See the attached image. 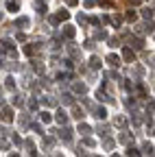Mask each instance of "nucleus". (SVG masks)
I'll return each instance as SVG.
<instances>
[{
  "instance_id": "f257e3e1",
  "label": "nucleus",
  "mask_w": 155,
  "mask_h": 157,
  "mask_svg": "<svg viewBox=\"0 0 155 157\" xmlns=\"http://www.w3.org/2000/svg\"><path fill=\"white\" fill-rule=\"evenodd\" d=\"M0 118H2V122H13L15 113H13V109L9 105H2V113H0Z\"/></svg>"
},
{
  "instance_id": "f03ea898",
  "label": "nucleus",
  "mask_w": 155,
  "mask_h": 157,
  "mask_svg": "<svg viewBox=\"0 0 155 157\" xmlns=\"http://www.w3.org/2000/svg\"><path fill=\"white\" fill-rule=\"evenodd\" d=\"M40 52H42L40 44H26V46H24V55H26V57H35V55H40Z\"/></svg>"
},
{
  "instance_id": "7ed1b4c3",
  "label": "nucleus",
  "mask_w": 155,
  "mask_h": 157,
  "mask_svg": "<svg viewBox=\"0 0 155 157\" xmlns=\"http://www.w3.org/2000/svg\"><path fill=\"white\" fill-rule=\"evenodd\" d=\"M129 48L131 50H142L144 48V39H140V37H129Z\"/></svg>"
},
{
  "instance_id": "20e7f679",
  "label": "nucleus",
  "mask_w": 155,
  "mask_h": 157,
  "mask_svg": "<svg viewBox=\"0 0 155 157\" xmlns=\"http://www.w3.org/2000/svg\"><path fill=\"white\" fill-rule=\"evenodd\" d=\"M59 137L64 142H70L72 140V129H68L66 124H61V131H59Z\"/></svg>"
},
{
  "instance_id": "39448f33",
  "label": "nucleus",
  "mask_w": 155,
  "mask_h": 157,
  "mask_svg": "<svg viewBox=\"0 0 155 157\" xmlns=\"http://www.w3.org/2000/svg\"><path fill=\"white\" fill-rule=\"evenodd\" d=\"M68 118H70V116H68V113H66L64 109H59V111L55 113V120L59 122V124H68Z\"/></svg>"
},
{
  "instance_id": "423d86ee",
  "label": "nucleus",
  "mask_w": 155,
  "mask_h": 157,
  "mask_svg": "<svg viewBox=\"0 0 155 157\" xmlns=\"http://www.w3.org/2000/svg\"><path fill=\"white\" fill-rule=\"evenodd\" d=\"M107 63H109L111 68H118V66H120V57L114 55V52H109V55H107Z\"/></svg>"
},
{
  "instance_id": "0eeeda50",
  "label": "nucleus",
  "mask_w": 155,
  "mask_h": 157,
  "mask_svg": "<svg viewBox=\"0 0 155 157\" xmlns=\"http://www.w3.org/2000/svg\"><path fill=\"white\" fill-rule=\"evenodd\" d=\"M72 118H76V120H83V118H85L83 109H81L79 105H74V103H72Z\"/></svg>"
},
{
  "instance_id": "6e6552de",
  "label": "nucleus",
  "mask_w": 155,
  "mask_h": 157,
  "mask_svg": "<svg viewBox=\"0 0 155 157\" xmlns=\"http://www.w3.org/2000/svg\"><path fill=\"white\" fill-rule=\"evenodd\" d=\"M94 118H96V120H105V118H107L105 107H94Z\"/></svg>"
},
{
  "instance_id": "1a4fd4ad",
  "label": "nucleus",
  "mask_w": 155,
  "mask_h": 157,
  "mask_svg": "<svg viewBox=\"0 0 155 157\" xmlns=\"http://www.w3.org/2000/svg\"><path fill=\"white\" fill-rule=\"evenodd\" d=\"M101 66H103V61H101V59L94 55V57L90 59V68H92V70H101Z\"/></svg>"
},
{
  "instance_id": "9d476101",
  "label": "nucleus",
  "mask_w": 155,
  "mask_h": 157,
  "mask_svg": "<svg viewBox=\"0 0 155 157\" xmlns=\"http://www.w3.org/2000/svg\"><path fill=\"white\" fill-rule=\"evenodd\" d=\"M127 122H129V120H127L125 116H116V118H114V124H116V127H120V129H125Z\"/></svg>"
},
{
  "instance_id": "9b49d317",
  "label": "nucleus",
  "mask_w": 155,
  "mask_h": 157,
  "mask_svg": "<svg viewBox=\"0 0 155 157\" xmlns=\"http://www.w3.org/2000/svg\"><path fill=\"white\" fill-rule=\"evenodd\" d=\"M96 98H99V101H103V103H114V98H111V96H107L103 90H99V92H96Z\"/></svg>"
},
{
  "instance_id": "f8f14e48",
  "label": "nucleus",
  "mask_w": 155,
  "mask_h": 157,
  "mask_svg": "<svg viewBox=\"0 0 155 157\" xmlns=\"http://www.w3.org/2000/svg\"><path fill=\"white\" fill-rule=\"evenodd\" d=\"M79 133H81V135H87V133H92V127L85 124L83 120H79Z\"/></svg>"
},
{
  "instance_id": "ddd939ff",
  "label": "nucleus",
  "mask_w": 155,
  "mask_h": 157,
  "mask_svg": "<svg viewBox=\"0 0 155 157\" xmlns=\"http://www.w3.org/2000/svg\"><path fill=\"white\" fill-rule=\"evenodd\" d=\"M133 50L129 48V46H125V50H122V59H125V61H133Z\"/></svg>"
},
{
  "instance_id": "4468645a",
  "label": "nucleus",
  "mask_w": 155,
  "mask_h": 157,
  "mask_svg": "<svg viewBox=\"0 0 155 157\" xmlns=\"http://www.w3.org/2000/svg\"><path fill=\"white\" fill-rule=\"evenodd\" d=\"M68 52H70L72 59H81V50L76 48V46H68Z\"/></svg>"
},
{
  "instance_id": "2eb2a0df",
  "label": "nucleus",
  "mask_w": 155,
  "mask_h": 157,
  "mask_svg": "<svg viewBox=\"0 0 155 157\" xmlns=\"http://www.w3.org/2000/svg\"><path fill=\"white\" fill-rule=\"evenodd\" d=\"M64 37L66 39H72L74 37V26H64Z\"/></svg>"
},
{
  "instance_id": "dca6fc26",
  "label": "nucleus",
  "mask_w": 155,
  "mask_h": 157,
  "mask_svg": "<svg viewBox=\"0 0 155 157\" xmlns=\"http://www.w3.org/2000/svg\"><path fill=\"white\" fill-rule=\"evenodd\" d=\"M40 120H42L44 124H48V122H52V116H50L48 111H42V113H40Z\"/></svg>"
},
{
  "instance_id": "f3484780",
  "label": "nucleus",
  "mask_w": 155,
  "mask_h": 157,
  "mask_svg": "<svg viewBox=\"0 0 155 157\" xmlns=\"http://www.w3.org/2000/svg\"><path fill=\"white\" fill-rule=\"evenodd\" d=\"M61 103H64V105H72V103H74V98H72V94H68V92H66V94L61 96Z\"/></svg>"
},
{
  "instance_id": "a211bd4d",
  "label": "nucleus",
  "mask_w": 155,
  "mask_h": 157,
  "mask_svg": "<svg viewBox=\"0 0 155 157\" xmlns=\"http://www.w3.org/2000/svg\"><path fill=\"white\" fill-rule=\"evenodd\" d=\"M42 103H44L46 107H57V101H55V98H50V96H46V98H42Z\"/></svg>"
},
{
  "instance_id": "6ab92c4d",
  "label": "nucleus",
  "mask_w": 155,
  "mask_h": 157,
  "mask_svg": "<svg viewBox=\"0 0 155 157\" xmlns=\"http://www.w3.org/2000/svg\"><path fill=\"white\" fill-rule=\"evenodd\" d=\"M109 22H111L116 29H118V26H120V22H122V17H120V15H111V17H109Z\"/></svg>"
},
{
  "instance_id": "aec40b11",
  "label": "nucleus",
  "mask_w": 155,
  "mask_h": 157,
  "mask_svg": "<svg viewBox=\"0 0 155 157\" xmlns=\"http://www.w3.org/2000/svg\"><path fill=\"white\" fill-rule=\"evenodd\" d=\"M72 90H74L76 94H85V85H83V83H74Z\"/></svg>"
},
{
  "instance_id": "412c9836",
  "label": "nucleus",
  "mask_w": 155,
  "mask_h": 157,
  "mask_svg": "<svg viewBox=\"0 0 155 157\" xmlns=\"http://www.w3.org/2000/svg\"><path fill=\"white\" fill-rule=\"evenodd\" d=\"M142 151H144V153H146L149 157H153V144H151V142H146V144L142 146Z\"/></svg>"
},
{
  "instance_id": "4be33fe9",
  "label": "nucleus",
  "mask_w": 155,
  "mask_h": 157,
  "mask_svg": "<svg viewBox=\"0 0 155 157\" xmlns=\"http://www.w3.org/2000/svg\"><path fill=\"white\" fill-rule=\"evenodd\" d=\"M33 70H35L37 74H42V72H44V66H42V61H33Z\"/></svg>"
},
{
  "instance_id": "5701e85b",
  "label": "nucleus",
  "mask_w": 155,
  "mask_h": 157,
  "mask_svg": "<svg viewBox=\"0 0 155 157\" xmlns=\"http://www.w3.org/2000/svg\"><path fill=\"white\" fill-rule=\"evenodd\" d=\"M68 17H70V13H68L66 9H61L59 13H57V20H59V22H61V20H68Z\"/></svg>"
},
{
  "instance_id": "b1692460",
  "label": "nucleus",
  "mask_w": 155,
  "mask_h": 157,
  "mask_svg": "<svg viewBox=\"0 0 155 157\" xmlns=\"http://www.w3.org/2000/svg\"><path fill=\"white\" fill-rule=\"evenodd\" d=\"M114 144H116V142L111 140V137H105V142H103V146H105L107 151H111V148H114Z\"/></svg>"
},
{
  "instance_id": "393cba45",
  "label": "nucleus",
  "mask_w": 155,
  "mask_h": 157,
  "mask_svg": "<svg viewBox=\"0 0 155 157\" xmlns=\"http://www.w3.org/2000/svg\"><path fill=\"white\" fill-rule=\"evenodd\" d=\"M107 133H109V127H107V124H101V127H99V135L107 137Z\"/></svg>"
},
{
  "instance_id": "a878e982",
  "label": "nucleus",
  "mask_w": 155,
  "mask_h": 157,
  "mask_svg": "<svg viewBox=\"0 0 155 157\" xmlns=\"http://www.w3.org/2000/svg\"><path fill=\"white\" fill-rule=\"evenodd\" d=\"M83 144H85V146H96V140H94V137H87V135H85V137H83Z\"/></svg>"
},
{
  "instance_id": "bb28decb",
  "label": "nucleus",
  "mask_w": 155,
  "mask_h": 157,
  "mask_svg": "<svg viewBox=\"0 0 155 157\" xmlns=\"http://www.w3.org/2000/svg\"><path fill=\"white\" fill-rule=\"evenodd\" d=\"M15 26H29V17H20V20H15Z\"/></svg>"
},
{
  "instance_id": "cd10ccee",
  "label": "nucleus",
  "mask_w": 155,
  "mask_h": 157,
  "mask_svg": "<svg viewBox=\"0 0 155 157\" xmlns=\"http://www.w3.org/2000/svg\"><path fill=\"white\" fill-rule=\"evenodd\" d=\"M142 17L144 20H153V9H144L142 11Z\"/></svg>"
},
{
  "instance_id": "c85d7f7f",
  "label": "nucleus",
  "mask_w": 155,
  "mask_h": 157,
  "mask_svg": "<svg viewBox=\"0 0 155 157\" xmlns=\"http://www.w3.org/2000/svg\"><path fill=\"white\" fill-rule=\"evenodd\" d=\"M13 105H15V107H22V105H24L22 96H13Z\"/></svg>"
},
{
  "instance_id": "c756f323",
  "label": "nucleus",
  "mask_w": 155,
  "mask_h": 157,
  "mask_svg": "<svg viewBox=\"0 0 155 157\" xmlns=\"http://www.w3.org/2000/svg\"><path fill=\"white\" fill-rule=\"evenodd\" d=\"M94 37H96V39H107V33H105V31H96Z\"/></svg>"
},
{
  "instance_id": "7c9ffc66",
  "label": "nucleus",
  "mask_w": 155,
  "mask_h": 157,
  "mask_svg": "<svg viewBox=\"0 0 155 157\" xmlns=\"http://www.w3.org/2000/svg\"><path fill=\"white\" fill-rule=\"evenodd\" d=\"M55 144V140H52V137H44V148H50Z\"/></svg>"
},
{
  "instance_id": "2f4dec72",
  "label": "nucleus",
  "mask_w": 155,
  "mask_h": 157,
  "mask_svg": "<svg viewBox=\"0 0 155 157\" xmlns=\"http://www.w3.org/2000/svg\"><path fill=\"white\" fill-rule=\"evenodd\" d=\"M127 155H129V157H140V153H138V148H133V146H131V148L127 151Z\"/></svg>"
},
{
  "instance_id": "473e14b6",
  "label": "nucleus",
  "mask_w": 155,
  "mask_h": 157,
  "mask_svg": "<svg viewBox=\"0 0 155 157\" xmlns=\"http://www.w3.org/2000/svg\"><path fill=\"white\" fill-rule=\"evenodd\" d=\"M7 9H9V11H17V2H13V0H9V2H7Z\"/></svg>"
},
{
  "instance_id": "72a5a7b5",
  "label": "nucleus",
  "mask_w": 155,
  "mask_h": 157,
  "mask_svg": "<svg viewBox=\"0 0 155 157\" xmlns=\"http://www.w3.org/2000/svg\"><path fill=\"white\" fill-rule=\"evenodd\" d=\"M5 85H7L9 90H13V87H15V81H13V76H9V78H7V83H5Z\"/></svg>"
},
{
  "instance_id": "f704fd0d",
  "label": "nucleus",
  "mask_w": 155,
  "mask_h": 157,
  "mask_svg": "<svg viewBox=\"0 0 155 157\" xmlns=\"http://www.w3.org/2000/svg\"><path fill=\"white\" fill-rule=\"evenodd\" d=\"M48 22H50V26H57V24H59V20H57V15H50Z\"/></svg>"
},
{
  "instance_id": "c9c22d12",
  "label": "nucleus",
  "mask_w": 155,
  "mask_h": 157,
  "mask_svg": "<svg viewBox=\"0 0 155 157\" xmlns=\"http://www.w3.org/2000/svg\"><path fill=\"white\" fill-rule=\"evenodd\" d=\"M35 7H37V11H40V13H46V5H44V2H37Z\"/></svg>"
},
{
  "instance_id": "e433bc0d",
  "label": "nucleus",
  "mask_w": 155,
  "mask_h": 157,
  "mask_svg": "<svg viewBox=\"0 0 155 157\" xmlns=\"http://www.w3.org/2000/svg\"><path fill=\"white\" fill-rule=\"evenodd\" d=\"M135 17H138V13H135V11H129V13H127V20H129V22H133Z\"/></svg>"
},
{
  "instance_id": "4c0bfd02",
  "label": "nucleus",
  "mask_w": 155,
  "mask_h": 157,
  "mask_svg": "<svg viewBox=\"0 0 155 157\" xmlns=\"http://www.w3.org/2000/svg\"><path fill=\"white\" fill-rule=\"evenodd\" d=\"M29 109L35 111V109H37V101H29Z\"/></svg>"
},
{
  "instance_id": "58836bf2",
  "label": "nucleus",
  "mask_w": 155,
  "mask_h": 157,
  "mask_svg": "<svg viewBox=\"0 0 155 157\" xmlns=\"http://www.w3.org/2000/svg\"><path fill=\"white\" fill-rule=\"evenodd\" d=\"M15 39H17V42H26V35H24V33H17Z\"/></svg>"
},
{
  "instance_id": "ea45409f",
  "label": "nucleus",
  "mask_w": 155,
  "mask_h": 157,
  "mask_svg": "<svg viewBox=\"0 0 155 157\" xmlns=\"http://www.w3.org/2000/svg\"><path fill=\"white\" fill-rule=\"evenodd\" d=\"M31 129H33L35 133H42V127H40V124H31Z\"/></svg>"
},
{
  "instance_id": "a19ab883",
  "label": "nucleus",
  "mask_w": 155,
  "mask_h": 157,
  "mask_svg": "<svg viewBox=\"0 0 155 157\" xmlns=\"http://www.w3.org/2000/svg\"><path fill=\"white\" fill-rule=\"evenodd\" d=\"M64 66H66L68 70H72V61H70V59H64Z\"/></svg>"
},
{
  "instance_id": "79ce46f5",
  "label": "nucleus",
  "mask_w": 155,
  "mask_h": 157,
  "mask_svg": "<svg viewBox=\"0 0 155 157\" xmlns=\"http://www.w3.org/2000/svg\"><path fill=\"white\" fill-rule=\"evenodd\" d=\"M85 7L90 9V7H94V0H85Z\"/></svg>"
},
{
  "instance_id": "37998d69",
  "label": "nucleus",
  "mask_w": 155,
  "mask_h": 157,
  "mask_svg": "<svg viewBox=\"0 0 155 157\" xmlns=\"http://www.w3.org/2000/svg\"><path fill=\"white\" fill-rule=\"evenodd\" d=\"M7 146H9V144H7L5 140H0V148H7Z\"/></svg>"
},
{
  "instance_id": "c03bdc74",
  "label": "nucleus",
  "mask_w": 155,
  "mask_h": 157,
  "mask_svg": "<svg viewBox=\"0 0 155 157\" xmlns=\"http://www.w3.org/2000/svg\"><path fill=\"white\" fill-rule=\"evenodd\" d=\"M68 5H70V7H74V5H76V0H68Z\"/></svg>"
},
{
  "instance_id": "a18cd8bd",
  "label": "nucleus",
  "mask_w": 155,
  "mask_h": 157,
  "mask_svg": "<svg viewBox=\"0 0 155 157\" xmlns=\"http://www.w3.org/2000/svg\"><path fill=\"white\" fill-rule=\"evenodd\" d=\"M129 2H131V5H138V2H140V0H129Z\"/></svg>"
},
{
  "instance_id": "49530a36",
  "label": "nucleus",
  "mask_w": 155,
  "mask_h": 157,
  "mask_svg": "<svg viewBox=\"0 0 155 157\" xmlns=\"http://www.w3.org/2000/svg\"><path fill=\"white\" fill-rule=\"evenodd\" d=\"M9 157H20V155H17V153H13V155H9Z\"/></svg>"
},
{
  "instance_id": "de8ad7c7",
  "label": "nucleus",
  "mask_w": 155,
  "mask_h": 157,
  "mask_svg": "<svg viewBox=\"0 0 155 157\" xmlns=\"http://www.w3.org/2000/svg\"><path fill=\"white\" fill-rule=\"evenodd\" d=\"M2 105H5V101H2V98H0V107H2Z\"/></svg>"
},
{
  "instance_id": "09e8293b",
  "label": "nucleus",
  "mask_w": 155,
  "mask_h": 157,
  "mask_svg": "<svg viewBox=\"0 0 155 157\" xmlns=\"http://www.w3.org/2000/svg\"><path fill=\"white\" fill-rule=\"evenodd\" d=\"M55 157H64V155H55Z\"/></svg>"
},
{
  "instance_id": "8fccbe9b",
  "label": "nucleus",
  "mask_w": 155,
  "mask_h": 157,
  "mask_svg": "<svg viewBox=\"0 0 155 157\" xmlns=\"http://www.w3.org/2000/svg\"><path fill=\"white\" fill-rule=\"evenodd\" d=\"M0 66H2V59H0Z\"/></svg>"
},
{
  "instance_id": "3c124183",
  "label": "nucleus",
  "mask_w": 155,
  "mask_h": 157,
  "mask_svg": "<svg viewBox=\"0 0 155 157\" xmlns=\"http://www.w3.org/2000/svg\"><path fill=\"white\" fill-rule=\"evenodd\" d=\"M0 20H2V13H0Z\"/></svg>"
}]
</instances>
